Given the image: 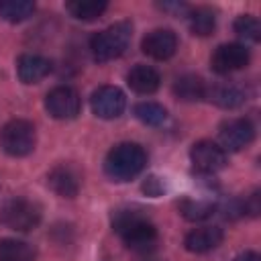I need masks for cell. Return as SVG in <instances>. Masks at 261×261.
I'll list each match as a JSON object with an SVG mask.
<instances>
[{
  "label": "cell",
  "instance_id": "603a6c76",
  "mask_svg": "<svg viewBox=\"0 0 261 261\" xmlns=\"http://www.w3.org/2000/svg\"><path fill=\"white\" fill-rule=\"evenodd\" d=\"M135 116L149 126H159L167 120V110L157 102H139L135 106Z\"/></svg>",
  "mask_w": 261,
  "mask_h": 261
},
{
  "label": "cell",
  "instance_id": "7c38bea8",
  "mask_svg": "<svg viewBox=\"0 0 261 261\" xmlns=\"http://www.w3.org/2000/svg\"><path fill=\"white\" fill-rule=\"evenodd\" d=\"M47 184H49V188L57 196H61V198H75L80 188H82V175H80V171L73 165L59 163V165H55L49 171Z\"/></svg>",
  "mask_w": 261,
  "mask_h": 261
},
{
  "label": "cell",
  "instance_id": "7a4b0ae2",
  "mask_svg": "<svg viewBox=\"0 0 261 261\" xmlns=\"http://www.w3.org/2000/svg\"><path fill=\"white\" fill-rule=\"evenodd\" d=\"M145 165L147 153L137 143H118L108 151L104 159V171L114 181H128L137 177Z\"/></svg>",
  "mask_w": 261,
  "mask_h": 261
},
{
  "label": "cell",
  "instance_id": "277c9868",
  "mask_svg": "<svg viewBox=\"0 0 261 261\" xmlns=\"http://www.w3.org/2000/svg\"><path fill=\"white\" fill-rule=\"evenodd\" d=\"M37 145V130L24 118L8 120L0 130V147L10 157H27Z\"/></svg>",
  "mask_w": 261,
  "mask_h": 261
},
{
  "label": "cell",
  "instance_id": "f1b7e54d",
  "mask_svg": "<svg viewBox=\"0 0 261 261\" xmlns=\"http://www.w3.org/2000/svg\"><path fill=\"white\" fill-rule=\"evenodd\" d=\"M145 261H155V259H145Z\"/></svg>",
  "mask_w": 261,
  "mask_h": 261
},
{
  "label": "cell",
  "instance_id": "44dd1931",
  "mask_svg": "<svg viewBox=\"0 0 261 261\" xmlns=\"http://www.w3.org/2000/svg\"><path fill=\"white\" fill-rule=\"evenodd\" d=\"M106 8L108 4L102 0H75L65 4V10L77 20H96Z\"/></svg>",
  "mask_w": 261,
  "mask_h": 261
},
{
  "label": "cell",
  "instance_id": "ffe728a7",
  "mask_svg": "<svg viewBox=\"0 0 261 261\" xmlns=\"http://www.w3.org/2000/svg\"><path fill=\"white\" fill-rule=\"evenodd\" d=\"M216 210V204L210 200H194V198H186L179 202V212L186 220L192 222H202L206 218H210Z\"/></svg>",
  "mask_w": 261,
  "mask_h": 261
},
{
  "label": "cell",
  "instance_id": "3957f363",
  "mask_svg": "<svg viewBox=\"0 0 261 261\" xmlns=\"http://www.w3.org/2000/svg\"><path fill=\"white\" fill-rule=\"evenodd\" d=\"M133 39V24L128 20H120L114 22L102 31H98L92 39H90V51L92 57L100 63L104 61H112L116 57H120Z\"/></svg>",
  "mask_w": 261,
  "mask_h": 261
},
{
  "label": "cell",
  "instance_id": "52a82bcc",
  "mask_svg": "<svg viewBox=\"0 0 261 261\" xmlns=\"http://www.w3.org/2000/svg\"><path fill=\"white\" fill-rule=\"evenodd\" d=\"M190 159L196 171L210 175L226 165V151L212 141H198L190 149Z\"/></svg>",
  "mask_w": 261,
  "mask_h": 261
},
{
  "label": "cell",
  "instance_id": "6da1fadb",
  "mask_svg": "<svg viewBox=\"0 0 261 261\" xmlns=\"http://www.w3.org/2000/svg\"><path fill=\"white\" fill-rule=\"evenodd\" d=\"M112 226L130 251L147 253L157 243L155 224L137 210H116L112 214Z\"/></svg>",
  "mask_w": 261,
  "mask_h": 261
},
{
  "label": "cell",
  "instance_id": "9a60e30c",
  "mask_svg": "<svg viewBox=\"0 0 261 261\" xmlns=\"http://www.w3.org/2000/svg\"><path fill=\"white\" fill-rule=\"evenodd\" d=\"M126 84L133 92L149 96L153 92H157L159 84H161V75L157 73V69H153L151 65L145 63H137L135 67H130V71L126 73Z\"/></svg>",
  "mask_w": 261,
  "mask_h": 261
},
{
  "label": "cell",
  "instance_id": "7402d4cb",
  "mask_svg": "<svg viewBox=\"0 0 261 261\" xmlns=\"http://www.w3.org/2000/svg\"><path fill=\"white\" fill-rule=\"evenodd\" d=\"M35 12V2L29 0H4L0 2V16L8 22H22Z\"/></svg>",
  "mask_w": 261,
  "mask_h": 261
},
{
  "label": "cell",
  "instance_id": "cb8c5ba5",
  "mask_svg": "<svg viewBox=\"0 0 261 261\" xmlns=\"http://www.w3.org/2000/svg\"><path fill=\"white\" fill-rule=\"evenodd\" d=\"M234 33L245 39V41H251V43H257L261 39V22L257 16L253 14H241L237 20H234Z\"/></svg>",
  "mask_w": 261,
  "mask_h": 261
},
{
  "label": "cell",
  "instance_id": "4fadbf2b",
  "mask_svg": "<svg viewBox=\"0 0 261 261\" xmlns=\"http://www.w3.org/2000/svg\"><path fill=\"white\" fill-rule=\"evenodd\" d=\"M51 71V61L37 53H24L18 57L16 73L22 84H39Z\"/></svg>",
  "mask_w": 261,
  "mask_h": 261
},
{
  "label": "cell",
  "instance_id": "2e32d148",
  "mask_svg": "<svg viewBox=\"0 0 261 261\" xmlns=\"http://www.w3.org/2000/svg\"><path fill=\"white\" fill-rule=\"evenodd\" d=\"M204 98H208L212 104H216L220 108L232 110L245 102V92L232 82H220V84H214L212 88H206Z\"/></svg>",
  "mask_w": 261,
  "mask_h": 261
},
{
  "label": "cell",
  "instance_id": "8fae6325",
  "mask_svg": "<svg viewBox=\"0 0 261 261\" xmlns=\"http://www.w3.org/2000/svg\"><path fill=\"white\" fill-rule=\"evenodd\" d=\"M253 137H255V126L247 118H230L220 126V143L224 151L226 149L241 151L247 145H251Z\"/></svg>",
  "mask_w": 261,
  "mask_h": 261
},
{
  "label": "cell",
  "instance_id": "5bb4252c",
  "mask_svg": "<svg viewBox=\"0 0 261 261\" xmlns=\"http://www.w3.org/2000/svg\"><path fill=\"white\" fill-rule=\"evenodd\" d=\"M222 239H224L222 228H218V226H200V228H194L186 234L184 245L190 253H208V251H214L222 243Z\"/></svg>",
  "mask_w": 261,
  "mask_h": 261
},
{
  "label": "cell",
  "instance_id": "d4e9b609",
  "mask_svg": "<svg viewBox=\"0 0 261 261\" xmlns=\"http://www.w3.org/2000/svg\"><path fill=\"white\" fill-rule=\"evenodd\" d=\"M163 190H165L163 181H161L159 177H155V175H149V177L145 179V184H143V192H145L147 196H151V198L161 196V194H163Z\"/></svg>",
  "mask_w": 261,
  "mask_h": 261
},
{
  "label": "cell",
  "instance_id": "484cf974",
  "mask_svg": "<svg viewBox=\"0 0 261 261\" xmlns=\"http://www.w3.org/2000/svg\"><path fill=\"white\" fill-rule=\"evenodd\" d=\"M241 204H243V214L257 216L259 210H261V204H259V192H253L251 196H247L245 200H241Z\"/></svg>",
  "mask_w": 261,
  "mask_h": 261
},
{
  "label": "cell",
  "instance_id": "83f0119b",
  "mask_svg": "<svg viewBox=\"0 0 261 261\" xmlns=\"http://www.w3.org/2000/svg\"><path fill=\"white\" fill-rule=\"evenodd\" d=\"M163 10H186V4H161Z\"/></svg>",
  "mask_w": 261,
  "mask_h": 261
},
{
  "label": "cell",
  "instance_id": "e0dca14e",
  "mask_svg": "<svg viewBox=\"0 0 261 261\" xmlns=\"http://www.w3.org/2000/svg\"><path fill=\"white\" fill-rule=\"evenodd\" d=\"M173 94L184 102H198V100H202L206 96V84H204V80L200 75L186 73V75L175 80Z\"/></svg>",
  "mask_w": 261,
  "mask_h": 261
},
{
  "label": "cell",
  "instance_id": "ba28073f",
  "mask_svg": "<svg viewBox=\"0 0 261 261\" xmlns=\"http://www.w3.org/2000/svg\"><path fill=\"white\" fill-rule=\"evenodd\" d=\"M90 104L98 118L112 120L122 114L126 106V98H124V92L116 86H100L98 90L92 92Z\"/></svg>",
  "mask_w": 261,
  "mask_h": 261
},
{
  "label": "cell",
  "instance_id": "5b68a950",
  "mask_svg": "<svg viewBox=\"0 0 261 261\" xmlns=\"http://www.w3.org/2000/svg\"><path fill=\"white\" fill-rule=\"evenodd\" d=\"M0 222L16 232H29L41 222V208L24 198H12L0 208Z\"/></svg>",
  "mask_w": 261,
  "mask_h": 261
},
{
  "label": "cell",
  "instance_id": "8992f818",
  "mask_svg": "<svg viewBox=\"0 0 261 261\" xmlns=\"http://www.w3.org/2000/svg\"><path fill=\"white\" fill-rule=\"evenodd\" d=\"M45 108L57 120H71L82 110V98L71 86H57L47 94Z\"/></svg>",
  "mask_w": 261,
  "mask_h": 261
},
{
  "label": "cell",
  "instance_id": "ac0fdd59",
  "mask_svg": "<svg viewBox=\"0 0 261 261\" xmlns=\"http://www.w3.org/2000/svg\"><path fill=\"white\" fill-rule=\"evenodd\" d=\"M37 249L18 239H0V261H35Z\"/></svg>",
  "mask_w": 261,
  "mask_h": 261
},
{
  "label": "cell",
  "instance_id": "d6986e66",
  "mask_svg": "<svg viewBox=\"0 0 261 261\" xmlns=\"http://www.w3.org/2000/svg\"><path fill=\"white\" fill-rule=\"evenodd\" d=\"M188 24H190V31L194 35L208 37L216 29V12L212 8H208V6L192 8L190 14H188Z\"/></svg>",
  "mask_w": 261,
  "mask_h": 261
},
{
  "label": "cell",
  "instance_id": "4316f807",
  "mask_svg": "<svg viewBox=\"0 0 261 261\" xmlns=\"http://www.w3.org/2000/svg\"><path fill=\"white\" fill-rule=\"evenodd\" d=\"M234 261H261V259H259V255H257L255 251H245V253H241Z\"/></svg>",
  "mask_w": 261,
  "mask_h": 261
},
{
  "label": "cell",
  "instance_id": "9c48e42d",
  "mask_svg": "<svg viewBox=\"0 0 261 261\" xmlns=\"http://www.w3.org/2000/svg\"><path fill=\"white\" fill-rule=\"evenodd\" d=\"M247 63H249V49L241 43L218 45L210 57V65L216 73H230L243 69Z\"/></svg>",
  "mask_w": 261,
  "mask_h": 261
},
{
  "label": "cell",
  "instance_id": "30bf717a",
  "mask_svg": "<svg viewBox=\"0 0 261 261\" xmlns=\"http://www.w3.org/2000/svg\"><path fill=\"white\" fill-rule=\"evenodd\" d=\"M141 49L145 55L157 61H165L177 51V35L171 29H153L143 37Z\"/></svg>",
  "mask_w": 261,
  "mask_h": 261
}]
</instances>
